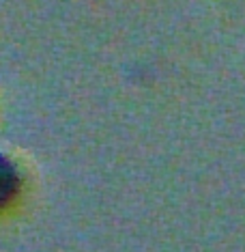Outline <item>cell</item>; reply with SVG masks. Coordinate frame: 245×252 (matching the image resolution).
Returning <instances> with one entry per match:
<instances>
[{
	"instance_id": "obj_1",
	"label": "cell",
	"mask_w": 245,
	"mask_h": 252,
	"mask_svg": "<svg viewBox=\"0 0 245 252\" xmlns=\"http://www.w3.org/2000/svg\"><path fill=\"white\" fill-rule=\"evenodd\" d=\"M20 192V175L7 158L0 156V209H4Z\"/></svg>"
}]
</instances>
